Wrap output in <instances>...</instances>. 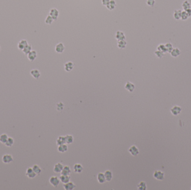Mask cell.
<instances>
[{"label": "cell", "mask_w": 191, "mask_h": 190, "mask_svg": "<svg viewBox=\"0 0 191 190\" xmlns=\"http://www.w3.org/2000/svg\"><path fill=\"white\" fill-rule=\"evenodd\" d=\"M164 176H165L164 173L163 172L159 170L155 171L154 174H153V177H154L156 179L159 181L163 180L164 178Z\"/></svg>", "instance_id": "1"}, {"label": "cell", "mask_w": 191, "mask_h": 190, "mask_svg": "<svg viewBox=\"0 0 191 190\" xmlns=\"http://www.w3.org/2000/svg\"><path fill=\"white\" fill-rule=\"evenodd\" d=\"M2 162L5 164H9L13 161L12 155L10 154H5L2 156Z\"/></svg>", "instance_id": "2"}, {"label": "cell", "mask_w": 191, "mask_h": 190, "mask_svg": "<svg viewBox=\"0 0 191 190\" xmlns=\"http://www.w3.org/2000/svg\"><path fill=\"white\" fill-rule=\"evenodd\" d=\"M60 182L61 181H60L59 178L57 177V176H52L49 179V182L54 187H57L59 185Z\"/></svg>", "instance_id": "3"}, {"label": "cell", "mask_w": 191, "mask_h": 190, "mask_svg": "<svg viewBox=\"0 0 191 190\" xmlns=\"http://www.w3.org/2000/svg\"><path fill=\"white\" fill-rule=\"evenodd\" d=\"M129 152L134 157H136L140 153L139 149L135 145H133L129 148Z\"/></svg>", "instance_id": "4"}, {"label": "cell", "mask_w": 191, "mask_h": 190, "mask_svg": "<svg viewBox=\"0 0 191 190\" xmlns=\"http://www.w3.org/2000/svg\"><path fill=\"white\" fill-rule=\"evenodd\" d=\"M25 174H26V176L28 178L30 179L34 178L37 175L35 173V172L33 171L32 167H28V168L26 169Z\"/></svg>", "instance_id": "5"}, {"label": "cell", "mask_w": 191, "mask_h": 190, "mask_svg": "<svg viewBox=\"0 0 191 190\" xmlns=\"http://www.w3.org/2000/svg\"><path fill=\"white\" fill-rule=\"evenodd\" d=\"M182 108L180 106L174 105V107H173L171 109V112L173 116H177L180 113V112L182 111Z\"/></svg>", "instance_id": "6"}, {"label": "cell", "mask_w": 191, "mask_h": 190, "mask_svg": "<svg viewBox=\"0 0 191 190\" xmlns=\"http://www.w3.org/2000/svg\"><path fill=\"white\" fill-rule=\"evenodd\" d=\"M63 187L65 190H73L76 187V185L73 182L69 181L68 183L63 184Z\"/></svg>", "instance_id": "7"}, {"label": "cell", "mask_w": 191, "mask_h": 190, "mask_svg": "<svg viewBox=\"0 0 191 190\" xmlns=\"http://www.w3.org/2000/svg\"><path fill=\"white\" fill-rule=\"evenodd\" d=\"M64 50H65V46H64V44L61 43H58V44L56 45V46L55 47V50L57 53H63Z\"/></svg>", "instance_id": "8"}, {"label": "cell", "mask_w": 191, "mask_h": 190, "mask_svg": "<svg viewBox=\"0 0 191 190\" xmlns=\"http://www.w3.org/2000/svg\"><path fill=\"white\" fill-rule=\"evenodd\" d=\"M74 64L72 61H68L64 64V70L67 72H70L74 68Z\"/></svg>", "instance_id": "9"}, {"label": "cell", "mask_w": 191, "mask_h": 190, "mask_svg": "<svg viewBox=\"0 0 191 190\" xmlns=\"http://www.w3.org/2000/svg\"><path fill=\"white\" fill-rule=\"evenodd\" d=\"M28 60L33 62L36 59L37 57V52L35 50H31L28 55Z\"/></svg>", "instance_id": "10"}, {"label": "cell", "mask_w": 191, "mask_h": 190, "mask_svg": "<svg viewBox=\"0 0 191 190\" xmlns=\"http://www.w3.org/2000/svg\"><path fill=\"white\" fill-rule=\"evenodd\" d=\"M49 15L54 20H57L59 15L58 10L55 8L51 9L50 12H49Z\"/></svg>", "instance_id": "11"}, {"label": "cell", "mask_w": 191, "mask_h": 190, "mask_svg": "<svg viewBox=\"0 0 191 190\" xmlns=\"http://www.w3.org/2000/svg\"><path fill=\"white\" fill-rule=\"evenodd\" d=\"M63 167H64V166H63L62 163H58L55 164V166H54L53 171L56 173H61V171L63 169Z\"/></svg>", "instance_id": "12"}, {"label": "cell", "mask_w": 191, "mask_h": 190, "mask_svg": "<svg viewBox=\"0 0 191 190\" xmlns=\"http://www.w3.org/2000/svg\"><path fill=\"white\" fill-rule=\"evenodd\" d=\"M135 85L133 83H131L130 81H127L125 85V88L126 90H128L129 92L132 93L134 92L135 89Z\"/></svg>", "instance_id": "13"}, {"label": "cell", "mask_w": 191, "mask_h": 190, "mask_svg": "<svg viewBox=\"0 0 191 190\" xmlns=\"http://www.w3.org/2000/svg\"><path fill=\"white\" fill-rule=\"evenodd\" d=\"M83 170V167L80 163H76L73 166V171L75 173H80Z\"/></svg>", "instance_id": "14"}, {"label": "cell", "mask_w": 191, "mask_h": 190, "mask_svg": "<svg viewBox=\"0 0 191 190\" xmlns=\"http://www.w3.org/2000/svg\"><path fill=\"white\" fill-rule=\"evenodd\" d=\"M28 41L26 40H21L17 44V48L20 50H23V49L25 48L26 46L28 45Z\"/></svg>", "instance_id": "15"}, {"label": "cell", "mask_w": 191, "mask_h": 190, "mask_svg": "<svg viewBox=\"0 0 191 190\" xmlns=\"http://www.w3.org/2000/svg\"><path fill=\"white\" fill-rule=\"evenodd\" d=\"M97 179L98 182L100 183H103L106 181V177H105V174L103 173L100 172L97 174Z\"/></svg>", "instance_id": "16"}, {"label": "cell", "mask_w": 191, "mask_h": 190, "mask_svg": "<svg viewBox=\"0 0 191 190\" xmlns=\"http://www.w3.org/2000/svg\"><path fill=\"white\" fill-rule=\"evenodd\" d=\"M72 172L71 169L69 166H65L63 167V170L61 172V174L62 175H68L70 176V173Z\"/></svg>", "instance_id": "17"}, {"label": "cell", "mask_w": 191, "mask_h": 190, "mask_svg": "<svg viewBox=\"0 0 191 190\" xmlns=\"http://www.w3.org/2000/svg\"><path fill=\"white\" fill-rule=\"evenodd\" d=\"M105 177H106V181L110 182L112 180V178H113V173L110 170H107L104 173Z\"/></svg>", "instance_id": "18"}, {"label": "cell", "mask_w": 191, "mask_h": 190, "mask_svg": "<svg viewBox=\"0 0 191 190\" xmlns=\"http://www.w3.org/2000/svg\"><path fill=\"white\" fill-rule=\"evenodd\" d=\"M115 38L119 41V40H125V35L124 33L122 31H118L116 33L115 35Z\"/></svg>", "instance_id": "19"}, {"label": "cell", "mask_w": 191, "mask_h": 190, "mask_svg": "<svg viewBox=\"0 0 191 190\" xmlns=\"http://www.w3.org/2000/svg\"><path fill=\"white\" fill-rule=\"evenodd\" d=\"M30 74L35 79H38L40 77V72L37 69H33L30 71Z\"/></svg>", "instance_id": "20"}, {"label": "cell", "mask_w": 191, "mask_h": 190, "mask_svg": "<svg viewBox=\"0 0 191 190\" xmlns=\"http://www.w3.org/2000/svg\"><path fill=\"white\" fill-rule=\"evenodd\" d=\"M59 179L61 183L63 184L68 183L70 181V176H68V175H62L61 174L59 177Z\"/></svg>", "instance_id": "21"}, {"label": "cell", "mask_w": 191, "mask_h": 190, "mask_svg": "<svg viewBox=\"0 0 191 190\" xmlns=\"http://www.w3.org/2000/svg\"><path fill=\"white\" fill-rule=\"evenodd\" d=\"M68 149V147L67 144L65 143V144H63L61 145H60V146H58V151L61 153H64V152H66Z\"/></svg>", "instance_id": "22"}, {"label": "cell", "mask_w": 191, "mask_h": 190, "mask_svg": "<svg viewBox=\"0 0 191 190\" xmlns=\"http://www.w3.org/2000/svg\"><path fill=\"white\" fill-rule=\"evenodd\" d=\"M180 51L178 48H173V49L172 50V51L171 52V55L172 57H174V58H177L178 56H179L180 55Z\"/></svg>", "instance_id": "23"}, {"label": "cell", "mask_w": 191, "mask_h": 190, "mask_svg": "<svg viewBox=\"0 0 191 190\" xmlns=\"http://www.w3.org/2000/svg\"><path fill=\"white\" fill-rule=\"evenodd\" d=\"M57 146H60V145L65 144V136H59L57 138Z\"/></svg>", "instance_id": "24"}, {"label": "cell", "mask_w": 191, "mask_h": 190, "mask_svg": "<svg viewBox=\"0 0 191 190\" xmlns=\"http://www.w3.org/2000/svg\"><path fill=\"white\" fill-rule=\"evenodd\" d=\"M126 45H127V42L125 40H122L118 41L117 43V46L119 49H124L125 48Z\"/></svg>", "instance_id": "25"}, {"label": "cell", "mask_w": 191, "mask_h": 190, "mask_svg": "<svg viewBox=\"0 0 191 190\" xmlns=\"http://www.w3.org/2000/svg\"><path fill=\"white\" fill-rule=\"evenodd\" d=\"M65 140L66 144H72L74 141V137L73 136L67 134L65 136Z\"/></svg>", "instance_id": "26"}, {"label": "cell", "mask_w": 191, "mask_h": 190, "mask_svg": "<svg viewBox=\"0 0 191 190\" xmlns=\"http://www.w3.org/2000/svg\"><path fill=\"white\" fill-rule=\"evenodd\" d=\"M14 144V140L13 138L12 137H8L7 139V141L4 143V145L7 147H11Z\"/></svg>", "instance_id": "27"}, {"label": "cell", "mask_w": 191, "mask_h": 190, "mask_svg": "<svg viewBox=\"0 0 191 190\" xmlns=\"http://www.w3.org/2000/svg\"><path fill=\"white\" fill-rule=\"evenodd\" d=\"M116 6V4L115 1L114 0H110L109 4L106 6V7L107 8L109 9V10H112L115 9Z\"/></svg>", "instance_id": "28"}, {"label": "cell", "mask_w": 191, "mask_h": 190, "mask_svg": "<svg viewBox=\"0 0 191 190\" xmlns=\"http://www.w3.org/2000/svg\"><path fill=\"white\" fill-rule=\"evenodd\" d=\"M182 12V11L180 10H175V11H174L173 16H174V18L175 19V20H179V19H180V18H181Z\"/></svg>", "instance_id": "29"}, {"label": "cell", "mask_w": 191, "mask_h": 190, "mask_svg": "<svg viewBox=\"0 0 191 190\" xmlns=\"http://www.w3.org/2000/svg\"><path fill=\"white\" fill-rule=\"evenodd\" d=\"M137 187H138V189L139 190H146L147 188L146 184V182L144 181L139 182Z\"/></svg>", "instance_id": "30"}, {"label": "cell", "mask_w": 191, "mask_h": 190, "mask_svg": "<svg viewBox=\"0 0 191 190\" xmlns=\"http://www.w3.org/2000/svg\"><path fill=\"white\" fill-rule=\"evenodd\" d=\"M33 171H34V172H35V173L37 174H40V173H41V171H42V170L41 168H40V166L37 165V164H34V165H33V167H32Z\"/></svg>", "instance_id": "31"}, {"label": "cell", "mask_w": 191, "mask_h": 190, "mask_svg": "<svg viewBox=\"0 0 191 190\" xmlns=\"http://www.w3.org/2000/svg\"><path fill=\"white\" fill-rule=\"evenodd\" d=\"M8 137H9L7 136V134L5 133L2 134L0 136V142H1L2 144H4V143H6V142L7 141Z\"/></svg>", "instance_id": "32"}, {"label": "cell", "mask_w": 191, "mask_h": 190, "mask_svg": "<svg viewBox=\"0 0 191 190\" xmlns=\"http://www.w3.org/2000/svg\"><path fill=\"white\" fill-rule=\"evenodd\" d=\"M182 7L184 10H187L188 9L191 8V4L188 1L186 0L182 4Z\"/></svg>", "instance_id": "33"}, {"label": "cell", "mask_w": 191, "mask_h": 190, "mask_svg": "<svg viewBox=\"0 0 191 190\" xmlns=\"http://www.w3.org/2000/svg\"><path fill=\"white\" fill-rule=\"evenodd\" d=\"M31 49H32V47H31V45L28 44L26 47H25L22 50V52H23L24 54L25 55H28V53L31 51Z\"/></svg>", "instance_id": "34"}, {"label": "cell", "mask_w": 191, "mask_h": 190, "mask_svg": "<svg viewBox=\"0 0 191 190\" xmlns=\"http://www.w3.org/2000/svg\"><path fill=\"white\" fill-rule=\"evenodd\" d=\"M165 48H166L167 52L171 53V52L172 51V50L173 49V47L172 44H171V43H167V44L165 45Z\"/></svg>", "instance_id": "35"}, {"label": "cell", "mask_w": 191, "mask_h": 190, "mask_svg": "<svg viewBox=\"0 0 191 190\" xmlns=\"http://www.w3.org/2000/svg\"><path fill=\"white\" fill-rule=\"evenodd\" d=\"M157 50L161 51L163 52V53H165L167 52L166 48H165V46L164 44H160L157 47Z\"/></svg>", "instance_id": "36"}, {"label": "cell", "mask_w": 191, "mask_h": 190, "mask_svg": "<svg viewBox=\"0 0 191 190\" xmlns=\"http://www.w3.org/2000/svg\"><path fill=\"white\" fill-rule=\"evenodd\" d=\"M53 21H54L53 19V18L49 15L46 17L45 20V22L46 24L50 25L52 24V22H53Z\"/></svg>", "instance_id": "37"}, {"label": "cell", "mask_w": 191, "mask_h": 190, "mask_svg": "<svg viewBox=\"0 0 191 190\" xmlns=\"http://www.w3.org/2000/svg\"><path fill=\"white\" fill-rule=\"evenodd\" d=\"M189 17L188 15L187 12H186L185 10L183 11L182 12V14H181V18L180 19L182 20H186L187 19H188V18Z\"/></svg>", "instance_id": "38"}, {"label": "cell", "mask_w": 191, "mask_h": 190, "mask_svg": "<svg viewBox=\"0 0 191 190\" xmlns=\"http://www.w3.org/2000/svg\"><path fill=\"white\" fill-rule=\"evenodd\" d=\"M155 54L156 56H157L158 58H163L164 56L165 53H163V52L161 51L157 50L155 51Z\"/></svg>", "instance_id": "39"}, {"label": "cell", "mask_w": 191, "mask_h": 190, "mask_svg": "<svg viewBox=\"0 0 191 190\" xmlns=\"http://www.w3.org/2000/svg\"><path fill=\"white\" fill-rule=\"evenodd\" d=\"M64 105L63 104V103L62 102H59L58 103H57V109L58 111L61 112L63 110V108H64Z\"/></svg>", "instance_id": "40"}, {"label": "cell", "mask_w": 191, "mask_h": 190, "mask_svg": "<svg viewBox=\"0 0 191 190\" xmlns=\"http://www.w3.org/2000/svg\"><path fill=\"white\" fill-rule=\"evenodd\" d=\"M155 1V0H146V4L149 6L153 7L154 5Z\"/></svg>", "instance_id": "41"}, {"label": "cell", "mask_w": 191, "mask_h": 190, "mask_svg": "<svg viewBox=\"0 0 191 190\" xmlns=\"http://www.w3.org/2000/svg\"><path fill=\"white\" fill-rule=\"evenodd\" d=\"M110 0H102V4L103 6H106L109 4Z\"/></svg>", "instance_id": "42"}, {"label": "cell", "mask_w": 191, "mask_h": 190, "mask_svg": "<svg viewBox=\"0 0 191 190\" xmlns=\"http://www.w3.org/2000/svg\"><path fill=\"white\" fill-rule=\"evenodd\" d=\"M185 11L187 12V13L188 15V16H189V17H191V8L188 9V10H185Z\"/></svg>", "instance_id": "43"}, {"label": "cell", "mask_w": 191, "mask_h": 190, "mask_svg": "<svg viewBox=\"0 0 191 190\" xmlns=\"http://www.w3.org/2000/svg\"><path fill=\"white\" fill-rule=\"evenodd\" d=\"M0 49H1V48H0Z\"/></svg>", "instance_id": "44"}, {"label": "cell", "mask_w": 191, "mask_h": 190, "mask_svg": "<svg viewBox=\"0 0 191 190\" xmlns=\"http://www.w3.org/2000/svg\"></svg>", "instance_id": "45"}]
</instances>
